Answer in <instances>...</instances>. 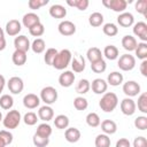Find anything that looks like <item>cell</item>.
Instances as JSON below:
<instances>
[{
  "mask_svg": "<svg viewBox=\"0 0 147 147\" xmlns=\"http://www.w3.org/2000/svg\"><path fill=\"white\" fill-rule=\"evenodd\" d=\"M101 130L103 131L105 134L109 136V134H114L117 131V124L111 121V119H105L101 123Z\"/></svg>",
  "mask_w": 147,
  "mask_h": 147,
  "instance_id": "23",
  "label": "cell"
},
{
  "mask_svg": "<svg viewBox=\"0 0 147 147\" xmlns=\"http://www.w3.org/2000/svg\"><path fill=\"white\" fill-rule=\"evenodd\" d=\"M1 38H5V31L2 30V28L0 26V39Z\"/></svg>",
  "mask_w": 147,
  "mask_h": 147,
  "instance_id": "56",
  "label": "cell"
},
{
  "mask_svg": "<svg viewBox=\"0 0 147 147\" xmlns=\"http://www.w3.org/2000/svg\"><path fill=\"white\" fill-rule=\"evenodd\" d=\"M71 59H72V54L69 49H61L60 52H57L52 65L56 70H63L70 64Z\"/></svg>",
  "mask_w": 147,
  "mask_h": 147,
  "instance_id": "2",
  "label": "cell"
},
{
  "mask_svg": "<svg viewBox=\"0 0 147 147\" xmlns=\"http://www.w3.org/2000/svg\"><path fill=\"white\" fill-rule=\"evenodd\" d=\"M21 113L18 110H9V113L6 114V116L3 117L2 119V123H3V126L6 129H9V130H13V129H16L20 123H21Z\"/></svg>",
  "mask_w": 147,
  "mask_h": 147,
  "instance_id": "3",
  "label": "cell"
},
{
  "mask_svg": "<svg viewBox=\"0 0 147 147\" xmlns=\"http://www.w3.org/2000/svg\"><path fill=\"white\" fill-rule=\"evenodd\" d=\"M116 147H131V144H130L129 139H126V138H121L119 140H117Z\"/></svg>",
  "mask_w": 147,
  "mask_h": 147,
  "instance_id": "52",
  "label": "cell"
},
{
  "mask_svg": "<svg viewBox=\"0 0 147 147\" xmlns=\"http://www.w3.org/2000/svg\"><path fill=\"white\" fill-rule=\"evenodd\" d=\"M117 65L123 71H130L136 67V57L131 54H123L119 56Z\"/></svg>",
  "mask_w": 147,
  "mask_h": 147,
  "instance_id": "5",
  "label": "cell"
},
{
  "mask_svg": "<svg viewBox=\"0 0 147 147\" xmlns=\"http://www.w3.org/2000/svg\"><path fill=\"white\" fill-rule=\"evenodd\" d=\"M134 126L141 131L146 130L147 129V117L146 116H138L134 119Z\"/></svg>",
  "mask_w": 147,
  "mask_h": 147,
  "instance_id": "47",
  "label": "cell"
},
{
  "mask_svg": "<svg viewBox=\"0 0 147 147\" xmlns=\"http://www.w3.org/2000/svg\"><path fill=\"white\" fill-rule=\"evenodd\" d=\"M67 3L71 7H76L78 10H86L90 5L88 0H67Z\"/></svg>",
  "mask_w": 147,
  "mask_h": 147,
  "instance_id": "37",
  "label": "cell"
},
{
  "mask_svg": "<svg viewBox=\"0 0 147 147\" xmlns=\"http://www.w3.org/2000/svg\"><path fill=\"white\" fill-rule=\"evenodd\" d=\"M38 23H40V18H39V16H38L37 14H34V13H28V14H25V15L23 16V18H22V24H23L25 28H28V29L32 28L33 25H36V24H38Z\"/></svg>",
  "mask_w": 147,
  "mask_h": 147,
  "instance_id": "20",
  "label": "cell"
},
{
  "mask_svg": "<svg viewBox=\"0 0 147 147\" xmlns=\"http://www.w3.org/2000/svg\"><path fill=\"white\" fill-rule=\"evenodd\" d=\"M140 72L144 77L147 76V60H144L140 64Z\"/></svg>",
  "mask_w": 147,
  "mask_h": 147,
  "instance_id": "53",
  "label": "cell"
},
{
  "mask_svg": "<svg viewBox=\"0 0 147 147\" xmlns=\"http://www.w3.org/2000/svg\"><path fill=\"white\" fill-rule=\"evenodd\" d=\"M14 46H15V49H18V51H23V52H28L30 48H31V44H30V40L28 39L26 36H17L15 39H14Z\"/></svg>",
  "mask_w": 147,
  "mask_h": 147,
  "instance_id": "12",
  "label": "cell"
},
{
  "mask_svg": "<svg viewBox=\"0 0 147 147\" xmlns=\"http://www.w3.org/2000/svg\"><path fill=\"white\" fill-rule=\"evenodd\" d=\"M21 30H22V24H21V22L17 21V20H10L9 22H7L6 29H5L6 33H7L8 36H11V37L17 36V34L21 32Z\"/></svg>",
  "mask_w": 147,
  "mask_h": 147,
  "instance_id": "13",
  "label": "cell"
},
{
  "mask_svg": "<svg viewBox=\"0 0 147 147\" xmlns=\"http://www.w3.org/2000/svg\"><path fill=\"white\" fill-rule=\"evenodd\" d=\"M118 105V98L114 92H106L99 101V106L101 110L105 113H111Z\"/></svg>",
  "mask_w": 147,
  "mask_h": 147,
  "instance_id": "1",
  "label": "cell"
},
{
  "mask_svg": "<svg viewBox=\"0 0 147 147\" xmlns=\"http://www.w3.org/2000/svg\"><path fill=\"white\" fill-rule=\"evenodd\" d=\"M80 131L77 127H67L64 131V138L68 142H77L80 139Z\"/></svg>",
  "mask_w": 147,
  "mask_h": 147,
  "instance_id": "19",
  "label": "cell"
},
{
  "mask_svg": "<svg viewBox=\"0 0 147 147\" xmlns=\"http://www.w3.org/2000/svg\"><path fill=\"white\" fill-rule=\"evenodd\" d=\"M95 147H110V138L109 136L102 133V134H98L94 141Z\"/></svg>",
  "mask_w": 147,
  "mask_h": 147,
  "instance_id": "33",
  "label": "cell"
},
{
  "mask_svg": "<svg viewBox=\"0 0 147 147\" xmlns=\"http://www.w3.org/2000/svg\"><path fill=\"white\" fill-rule=\"evenodd\" d=\"M102 31H103V33H105L106 36H108V37H114V36H116V34L118 33V28H117V25L114 24V23H106V24L103 25V28H102Z\"/></svg>",
  "mask_w": 147,
  "mask_h": 147,
  "instance_id": "40",
  "label": "cell"
},
{
  "mask_svg": "<svg viewBox=\"0 0 147 147\" xmlns=\"http://www.w3.org/2000/svg\"><path fill=\"white\" fill-rule=\"evenodd\" d=\"M123 79H124V77H123V75L121 72L113 71L107 77V84H109L111 86H118V85H121L123 83Z\"/></svg>",
  "mask_w": 147,
  "mask_h": 147,
  "instance_id": "26",
  "label": "cell"
},
{
  "mask_svg": "<svg viewBox=\"0 0 147 147\" xmlns=\"http://www.w3.org/2000/svg\"><path fill=\"white\" fill-rule=\"evenodd\" d=\"M91 88L95 94H105L108 88V84L102 78H95L91 84Z\"/></svg>",
  "mask_w": 147,
  "mask_h": 147,
  "instance_id": "16",
  "label": "cell"
},
{
  "mask_svg": "<svg viewBox=\"0 0 147 147\" xmlns=\"http://www.w3.org/2000/svg\"><path fill=\"white\" fill-rule=\"evenodd\" d=\"M2 119V114H1V111H0V121Z\"/></svg>",
  "mask_w": 147,
  "mask_h": 147,
  "instance_id": "58",
  "label": "cell"
},
{
  "mask_svg": "<svg viewBox=\"0 0 147 147\" xmlns=\"http://www.w3.org/2000/svg\"><path fill=\"white\" fill-rule=\"evenodd\" d=\"M11 60H13V63H14L15 65H17V67L24 65L25 62H26V60H28L26 52L15 49V52H14L13 55H11Z\"/></svg>",
  "mask_w": 147,
  "mask_h": 147,
  "instance_id": "22",
  "label": "cell"
},
{
  "mask_svg": "<svg viewBox=\"0 0 147 147\" xmlns=\"http://www.w3.org/2000/svg\"><path fill=\"white\" fill-rule=\"evenodd\" d=\"M37 134L41 136V137H46V138H49L51 134H52V126L48 124V123H41L38 125L37 127V131H36Z\"/></svg>",
  "mask_w": 147,
  "mask_h": 147,
  "instance_id": "32",
  "label": "cell"
},
{
  "mask_svg": "<svg viewBox=\"0 0 147 147\" xmlns=\"http://www.w3.org/2000/svg\"><path fill=\"white\" fill-rule=\"evenodd\" d=\"M57 52H59V51L55 49V48H48V49L46 51V53H45V55H44V61H45V63H46L47 65H52V64H53V61H54V59H55Z\"/></svg>",
  "mask_w": 147,
  "mask_h": 147,
  "instance_id": "42",
  "label": "cell"
},
{
  "mask_svg": "<svg viewBox=\"0 0 147 147\" xmlns=\"http://www.w3.org/2000/svg\"><path fill=\"white\" fill-rule=\"evenodd\" d=\"M117 23L123 28H130L134 23V17L129 11H123L117 17Z\"/></svg>",
  "mask_w": 147,
  "mask_h": 147,
  "instance_id": "17",
  "label": "cell"
},
{
  "mask_svg": "<svg viewBox=\"0 0 147 147\" xmlns=\"http://www.w3.org/2000/svg\"><path fill=\"white\" fill-rule=\"evenodd\" d=\"M134 52H136V55H137L138 59H140L142 61L146 60L147 59V44L146 42H142V41L141 42H138Z\"/></svg>",
  "mask_w": 147,
  "mask_h": 147,
  "instance_id": "34",
  "label": "cell"
},
{
  "mask_svg": "<svg viewBox=\"0 0 147 147\" xmlns=\"http://www.w3.org/2000/svg\"><path fill=\"white\" fill-rule=\"evenodd\" d=\"M102 55H105L108 60L113 61V60H116V59L119 56V51H118V48H117L116 46H114V45H107V46L105 47V49H103Z\"/></svg>",
  "mask_w": 147,
  "mask_h": 147,
  "instance_id": "27",
  "label": "cell"
},
{
  "mask_svg": "<svg viewBox=\"0 0 147 147\" xmlns=\"http://www.w3.org/2000/svg\"><path fill=\"white\" fill-rule=\"evenodd\" d=\"M0 139L5 142V145H10L13 142V134L9 132V131H6V130H1L0 131Z\"/></svg>",
  "mask_w": 147,
  "mask_h": 147,
  "instance_id": "49",
  "label": "cell"
},
{
  "mask_svg": "<svg viewBox=\"0 0 147 147\" xmlns=\"http://www.w3.org/2000/svg\"><path fill=\"white\" fill-rule=\"evenodd\" d=\"M32 142L36 147H46L49 144V138L46 137H41L37 133H34L33 138H32Z\"/></svg>",
  "mask_w": 147,
  "mask_h": 147,
  "instance_id": "41",
  "label": "cell"
},
{
  "mask_svg": "<svg viewBox=\"0 0 147 147\" xmlns=\"http://www.w3.org/2000/svg\"><path fill=\"white\" fill-rule=\"evenodd\" d=\"M57 30L62 36H72L76 32V25L71 21L64 20V21L60 22Z\"/></svg>",
  "mask_w": 147,
  "mask_h": 147,
  "instance_id": "10",
  "label": "cell"
},
{
  "mask_svg": "<svg viewBox=\"0 0 147 147\" xmlns=\"http://www.w3.org/2000/svg\"><path fill=\"white\" fill-rule=\"evenodd\" d=\"M13 105H14V99H13L11 95L3 94V95L0 96V107L2 109L8 110V109H10L13 107Z\"/></svg>",
  "mask_w": 147,
  "mask_h": 147,
  "instance_id": "36",
  "label": "cell"
},
{
  "mask_svg": "<svg viewBox=\"0 0 147 147\" xmlns=\"http://www.w3.org/2000/svg\"><path fill=\"white\" fill-rule=\"evenodd\" d=\"M136 106L138 107V109L146 114L147 113V93H141L138 98V103H136Z\"/></svg>",
  "mask_w": 147,
  "mask_h": 147,
  "instance_id": "43",
  "label": "cell"
},
{
  "mask_svg": "<svg viewBox=\"0 0 147 147\" xmlns=\"http://www.w3.org/2000/svg\"><path fill=\"white\" fill-rule=\"evenodd\" d=\"M133 147H147V139L145 137H137L133 140Z\"/></svg>",
  "mask_w": 147,
  "mask_h": 147,
  "instance_id": "51",
  "label": "cell"
},
{
  "mask_svg": "<svg viewBox=\"0 0 147 147\" xmlns=\"http://www.w3.org/2000/svg\"><path fill=\"white\" fill-rule=\"evenodd\" d=\"M100 123H101V121H100V117H99V115L96 113H90V114H87V116H86V124L88 126L96 127V126L100 125Z\"/></svg>",
  "mask_w": 147,
  "mask_h": 147,
  "instance_id": "39",
  "label": "cell"
},
{
  "mask_svg": "<svg viewBox=\"0 0 147 147\" xmlns=\"http://www.w3.org/2000/svg\"><path fill=\"white\" fill-rule=\"evenodd\" d=\"M31 49H32L33 53H36V54L42 53V52L46 49V42H45V40L41 39V38L34 39V40L32 41V44H31Z\"/></svg>",
  "mask_w": 147,
  "mask_h": 147,
  "instance_id": "31",
  "label": "cell"
},
{
  "mask_svg": "<svg viewBox=\"0 0 147 147\" xmlns=\"http://www.w3.org/2000/svg\"><path fill=\"white\" fill-rule=\"evenodd\" d=\"M29 32H30V34L33 36V37H40V36H42L44 32H45V26H44L42 23L40 22V23L33 25L32 28H30V29H29Z\"/></svg>",
  "mask_w": 147,
  "mask_h": 147,
  "instance_id": "45",
  "label": "cell"
},
{
  "mask_svg": "<svg viewBox=\"0 0 147 147\" xmlns=\"http://www.w3.org/2000/svg\"><path fill=\"white\" fill-rule=\"evenodd\" d=\"M48 3V0H29L28 5L30 9H39L40 7Z\"/></svg>",
  "mask_w": 147,
  "mask_h": 147,
  "instance_id": "50",
  "label": "cell"
},
{
  "mask_svg": "<svg viewBox=\"0 0 147 147\" xmlns=\"http://www.w3.org/2000/svg\"><path fill=\"white\" fill-rule=\"evenodd\" d=\"M91 69L95 74H102L107 69V63H106V61L103 59H101V60H99L96 62L91 63Z\"/></svg>",
  "mask_w": 147,
  "mask_h": 147,
  "instance_id": "38",
  "label": "cell"
},
{
  "mask_svg": "<svg viewBox=\"0 0 147 147\" xmlns=\"http://www.w3.org/2000/svg\"><path fill=\"white\" fill-rule=\"evenodd\" d=\"M5 48H6V39L1 38L0 39V51H3Z\"/></svg>",
  "mask_w": 147,
  "mask_h": 147,
  "instance_id": "55",
  "label": "cell"
},
{
  "mask_svg": "<svg viewBox=\"0 0 147 147\" xmlns=\"http://www.w3.org/2000/svg\"><path fill=\"white\" fill-rule=\"evenodd\" d=\"M49 15L53 18H64L67 15V9L62 5H53L49 8Z\"/></svg>",
  "mask_w": 147,
  "mask_h": 147,
  "instance_id": "24",
  "label": "cell"
},
{
  "mask_svg": "<svg viewBox=\"0 0 147 147\" xmlns=\"http://www.w3.org/2000/svg\"><path fill=\"white\" fill-rule=\"evenodd\" d=\"M102 5L105 7L111 9L113 11L121 14L126 9L127 1H125V0H102Z\"/></svg>",
  "mask_w": 147,
  "mask_h": 147,
  "instance_id": "6",
  "label": "cell"
},
{
  "mask_svg": "<svg viewBox=\"0 0 147 147\" xmlns=\"http://www.w3.org/2000/svg\"><path fill=\"white\" fill-rule=\"evenodd\" d=\"M38 117H39L41 121L46 122V123L49 122V121L53 119V117H54V110H53V108H52L51 106H47V105L40 107L39 110H38Z\"/></svg>",
  "mask_w": 147,
  "mask_h": 147,
  "instance_id": "18",
  "label": "cell"
},
{
  "mask_svg": "<svg viewBox=\"0 0 147 147\" xmlns=\"http://www.w3.org/2000/svg\"><path fill=\"white\" fill-rule=\"evenodd\" d=\"M137 45H138L137 39H136L133 36H131V34H126V36H124V37L122 38V46H123V48H124L125 51L133 52V51L136 49Z\"/></svg>",
  "mask_w": 147,
  "mask_h": 147,
  "instance_id": "21",
  "label": "cell"
},
{
  "mask_svg": "<svg viewBox=\"0 0 147 147\" xmlns=\"http://www.w3.org/2000/svg\"><path fill=\"white\" fill-rule=\"evenodd\" d=\"M71 68L75 72H82L85 69V60L82 55H78L74 59H71Z\"/></svg>",
  "mask_w": 147,
  "mask_h": 147,
  "instance_id": "28",
  "label": "cell"
},
{
  "mask_svg": "<svg viewBox=\"0 0 147 147\" xmlns=\"http://www.w3.org/2000/svg\"><path fill=\"white\" fill-rule=\"evenodd\" d=\"M40 100L44 101L47 106L53 105L57 100V91L53 86H46L40 91Z\"/></svg>",
  "mask_w": 147,
  "mask_h": 147,
  "instance_id": "4",
  "label": "cell"
},
{
  "mask_svg": "<svg viewBox=\"0 0 147 147\" xmlns=\"http://www.w3.org/2000/svg\"><path fill=\"white\" fill-rule=\"evenodd\" d=\"M39 103H40V98L37 94L29 93L23 98V105L28 109H34L39 106Z\"/></svg>",
  "mask_w": 147,
  "mask_h": 147,
  "instance_id": "15",
  "label": "cell"
},
{
  "mask_svg": "<svg viewBox=\"0 0 147 147\" xmlns=\"http://www.w3.org/2000/svg\"><path fill=\"white\" fill-rule=\"evenodd\" d=\"M76 92L79 94H86L91 88V83L87 79H80L76 85Z\"/></svg>",
  "mask_w": 147,
  "mask_h": 147,
  "instance_id": "35",
  "label": "cell"
},
{
  "mask_svg": "<svg viewBox=\"0 0 147 147\" xmlns=\"http://www.w3.org/2000/svg\"><path fill=\"white\" fill-rule=\"evenodd\" d=\"M0 147H6V145H5V142H3V141H2L1 139H0Z\"/></svg>",
  "mask_w": 147,
  "mask_h": 147,
  "instance_id": "57",
  "label": "cell"
},
{
  "mask_svg": "<svg viewBox=\"0 0 147 147\" xmlns=\"http://www.w3.org/2000/svg\"><path fill=\"white\" fill-rule=\"evenodd\" d=\"M69 117L61 114V115H57L55 118H54V125L55 127L60 129V130H64L69 126Z\"/></svg>",
  "mask_w": 147,
  "mask_h": 147,
  "instance_id": "30",
  "label": "cell"
},
{
  "mask_svg": "<svg viewBox=\"0 0 147 147\" xmlns=\"http://www.w3.org/2000/svg\"><path fill=\"white\" fill-rule=\"evenodd\" d=\"M7 85H8L9 92H11L13 94H20L24 88L23 79L21 77H17V76H14V77L9 78Z\"/></svg>",
  "mask_w": 147,
  "mask_h": 147,
  "instance_id": "8",
  "label": "cell"
},
{
  "mask_svg": "<svg viewBox=\"0 0 147 147\" xmlns=\"http://www.w3.org/2000/svg\"><path fill=\"white\" fill-rule=\"evenodd\" d=\"M5 85H6V79H5V77H3L2 75H0V94H1V92L3 91Z\"/></svg>",
  "mask_w": 147,
  "mask_h": 147,
  "instance_id": "54",
  "label": "cell"
},
{
  "mask_svg": "<svg viewBox=\"0 0 147 147\" xmlns=\"http://www.w3.org/2000/svg\"><path fill=\"white\" fill-rule=\"evenodd\" d=\"M103 15L101 14V13H99V11H94V13H92L91 15H90V17H88V23H90V25H92V26H94V28H98V26H101L102 24H103Z\"/></svg>",
  "mask_w": 147,
  "mask_h": 147,
  "instance_id": "29",
  "label": "cell"
},
{
  "mask_svg": "<svg viewBox=\"0 0 147 147\" xmlns=\"http://www.w3.org/2000/svg\"><path fill=\"white\" fill-rule=\"evenodd\" d=\"M23 121H24V123H25L26 125L32 126V125L37 124L38 116H37V114H36V113H33V111H29V113H26V114L24 115Z\"/></svg>",
  "mask_w": 147,
  "mask_h": 147,
  "instance_id": "46",
  "label": "cell"
},
{
  "mask_svg": "<svg viewBox=\"0 0 147 147\" xmlns=\"http://www.w3.org/2000/svg\"><path fill=\"white\" fill-rule=\"evenodd\" d=\"M74 107L77 109V110H85L87 107H88V102L85 98L83 96H77L75 98L74 100Z\"/></svg>",
  "mask_w": 147,
  "mask_h": 147,
  "instance_id": "44",
  "label": "cell"
},
{
  "mask_svg": "<svg viewBox=\"0 0 147 147\" xmlns=\"http://www.w3.org/2000/svg\"><path fill=\"white\" fill-rule=\"evenodd\" d=\"M133 34L137 36L142 42L147 41V24L145 22H138L133 25Z\"/></svg>",
  "mask_w": 147,
  "mask_h": 147,
  "instance_id": "11",
  "label": "cell"
},
{
  "mask_svg": "<svg viewBox=\"0 0 147 147\" xmlns=\"http://www.w3.org/2000/svg\"><path fill=\"white\" fill-rule=\"evenodd\" d=\"M86 57H87V60H88L91 63L96 62V61H99V60L102 59V52H101V49L98 48V47H91V48H88L87 52H86Z\"/></svg>",
  "mask_w": 147,
  "mask_h": 147,
  "instance_id": "25",
  "label": "cell"
},
{
  "mask_svg": "<svg viewBox=\"0 0 147 147\" xmlns=\"http://www.w3.org/2000/svg\"><path fill=\"white\" fill-rule=\"evenodd\" d=\"M119 108H121V111L126 115V116H131L136 113V109H137V106H136V102L134 100H132L131 98H125L121 101V105H119Z\"/></svg>",
  "mask_w": 147,
  "mask_h": 147,
  "instance_id": "9",
  "label": "cell"
},
{
  "mask_svg": "<svg viewBox=\"0 0 147 147\" xmlns=\"http://www.w3.org/2000/svg\"><path fill=\"white\" fill-rule=\"evenodd\" d=\"M75 82V74L70 70L63 71L59 76V83L62 87H70Z\"/></svg>",
  "mask_w": 147,
  "mask_h": 147,
  "instance_id": "14",
  "label": "cell"
},
{
  "mask_svg": "<svg viewBox=\"0 0 147 147\" xmlns=\"http://www.w3.org/2000/svg\"><path fill=\"white\" fill-rule=\"evenodd\" d=\"M136 10L145 16L147 13V0H138L136 2Z\"/></svg>",
  "mask_w": 147,
  "mask_h": 147,
  "instance_id": "48",
  "label": "cell"
},
{
  "mask_svg": "<svg viewBox=\"0 0 147 147\" xmlns=\"http://www.w3.org/2000/svg\"><path fill=\"white\" fill-rule=\"evenodd\" d=\"M123 92L127 98H133L140 93V85L136 80H127L123 84Z\"/></svg>",
  "mask_w": 147,
  "mask_h": 147,
  "instance_id": "7",
  "label": "cell"
}]
</instances>
